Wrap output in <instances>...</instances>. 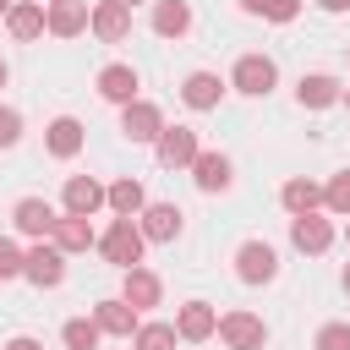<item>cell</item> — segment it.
Segmentation results:
<instances>
[{"mask_svg": "<svg viewBox=\"0 0 350 350\" xmlns=\"http://www.w3.org/2000/svg\"><path fill=\"white\" fill-rule=\"evenodd\" d=\"M120 131H126L131 142H159V131H164V115H159L148 98H131V104H120Z\"/></svg>", "mask_w": 350, "mask_h": 350, "instance_id": "cell-4", "label": "cell"}, {"mask_svg": "<svg viewBox=\"0 0 350 350\" xmlns=\"http://www.w3.org/2000/svg\"><path fill=\"white\" fill-rule=\"evenodd\" d=\"M126 5H137V0H126Z\"/></svg>", "mask_w": 350, "mask_h": 350, "instance_id": "cell-41", "label": "cell"}, {"mask_svg": "<svg viewBox=\"0 0 350 350\" xmlns=\"http://www.w3.org/2000/svg\"><path fill=\"white\" fill-rule=\"evenodd\" d=\"M109 208H115V219H137V213L148 208V197H142V180L120 175V180L109 186Z\"/></svg>", "mask_w": 350, "mask_h": 350, "instance_id": "cell-23", "label": "cell"}, {"mask_svg": "<svg viewBox=\"0 0 350 350\" xmlns=\"http://www.w3.org/2000/svg\"><path fill=\"white\" fill-rule=\"evenodd\" d=\"M120 295L142 312V306H159L164 284H159V273H148V268H126V290H120Z\"/></svg>", "mask_w": 350, "mask_h": 350, "instance_id": "cell-22", "label": "cell"}, {"mask_svg": "<svg viewBox=\"0 0 350 350\" xmlns=\"http://www.w3.org/2000/svg\"><path fill=\"white\" fill-rule=\"evenodd\" d=\"M93 317H98V328H104V334H120V339H131V334H137V306H131L126 295H120V301H98V312H93Z\"/></svg>", "mask_w": 350, "mask_h": 350, "instance_id": "cell-18", "label": "cell"}, {"mask_svg": "<svg viewBox=\"0 0 350 350\" xmlns=\"http://www.w3.org/2000/svg\"><path fill=\"white\" fill-rule=\"evenodd\" d=\"M279 202H284L290 213H317V202H323V186H317V180H306V175H295V180H284Z\"/></svg>", "mask_w": 350, "mask_h": 350, "instance_id": "cell-24", "label": "cell"}, {"mask_svg": "<svg viewBox=\"0 0 350 350\" xmlns=\"http://www.w3.org/2000/svg\"><path fill=\"white\" fill-rule=\"evenodd\" d=\"M142 246H148V235H142L137 219H115V224L104 230V241H98L104 262H115V268H137V262H142Z\"/></svg>", "mask_w": 350, "mask_h": 350, "instance_id": "cell-1", "label": "cell"}, {"mask_svg": "<svg viewBox=\"0 0 350 350\" xmlns=\"http://www.w3.org/2000/svg\"><path fill=\"white\" fill-rule=\"evenodd\" d=\"M49 153L55 159H77L82 153V120H71V115H60V120H49Z\"/></svg>", "mask_w": 350, "mask_h": 350, "instance_id": "cell-21", "label": "cell"}, {"mask_svg": "<svg viewBox=\"0 0 350 350\" xmlns=\"http://www.w3.org/2000/svg\"><path fill=\"white\" fill-rule=\"evenodd\" d=\"M191 180H197V191H224L230 186V159L224 153H197L191 159Z\"/></svg>", "mask_w": 350, "mask_h": 350, "instance_id": "cell-17", "label": "cell"}, {"mask_svg": "<svg viewBox=\"0 0 350 350\" xmlns=\"http://www.w3.org/2000/svg\"><path fill=\"white\" fill-rule=\"evenodd\" d=\"M11 5H16V0H0V16H5V11H11Z\"/></svg>", "mask_w": 350, "mask_h": 350, "instance_id": "cell-37", "label": "cell"}, {"mask_svg": "<svg viewBox=\"0 0 350 350\" xmlns=\"http://www.w3.org/2000/svg\"><path fill=\"white\" fill-rule=\"evenodd\" d=\"M290 241H295L306 257H317V252H328V246H334V224H328V219H317V213H295V219H290Z\"/></svg>", "mask_w": 350, "mask_h": 350, "instance_id": "cell-9", "label": "cell"}, {"mask_svg": "<svg viewBox=\"0 0 350 350\" xmlns=\"http://www.w3.org/2000/svg\"><path fill=\"white\" fill-rule=\"evenodd\" d=\"M88 27H93V33L104 38V44H120V38L131 33V5H126V0H98V5H93V22H88Z\"/></svg>", "mask_w": 350, "mask_h": 350, "instance_id": "cell-8", "label": "cell"}, {"mask_svg": "<svg viewBox=\"0 0 350 350\" xmlns=\"http://www.w3.org/2000/svg\"><path fill=\"white\" fill-rule=\"evenodd\" d=\"M345 246H350V219H345Z\"/></svg>", "mask_w": 350, "mask_h": 350, "instance_id": "cell-39", "label": "cell"}, {"mask_svg": "<svg viewBox=\"0 0 350 350\" xmlns=\"http://www.w3.org/2000/svg\"><path fill=\"white\" fill-rule=\"evenodd\" d=\"M142 235L148 241H175L180 235V208L175 202H148L142 208Z\"/></svg>", "mask_w": 350, "mask_h": 350, "instance_id": "cell-16", "label": "cell"}, {"mask_svg": "<svg viewBox=\"0 0 350 350\" xmlns=\"http://www.w3.org/2000/svg\"><path fill=\"white\" fill-rule=\"evenodd\" d=\"M345 290H350V262H345Z\"/></svg>", "mask_w": 350, "mask_h": 350, "instance_id": "cell-38", "label": "cell"}, {"mask_svg": "<svg viewBox=\"0 0 350 350\" xmlns=\"http://www.w3.org/2000/svg\"><path fill=\"white\" fill-rule=\"evenodd\" d=\"M88 22H93V11L82 0H49V33L55 38H77Z\"/></svg>", "mask_w": 350, "mask_h": 350, "instance_id": "cell-13", "label": "cell"}, {"mask_svg": "<svg viewBox=\"0 0 350 350\" xmlns=\"http://www.w3.org/2000/svg\"><path fill=\"white\" fill-rule=\"evenodd\" d=\"M317 5H323V11H345L350 0H317Z\"/></svg>", "mask_w": 350, "mask_h": 350, "instance_id": "cell-35", "label": "cell"}, {"mask_svg": "<svg viewBox=\"0 0 350 350\" xmlns=\"http://www.w3.org/2000/svg\"><path fill=\"white\" fill-rule=\"evenodd\" d=\"M323 202H328L334 213H345V219H350V170H339V175L323 186Z\"/></svg>", "mask_w": 350, "mask_h": 350, "instance_id": "cell-30", "label": "cell"}, {"mask_svg": "<svg viewBox=\"0 0 350 350\" xmlns=\"http://www.w3.org/2000/svg\"><path fill=\"white\" fill-rule=\"evenodd\" d=\"M180 98H186L191 109H219V98H224V82H219L213 71H191V77L180 82Z\"/></svg>", "mask_w": 350, "mask_h": 350, "instance_id": "cell-15", "label": "cell"}, {"mask_svg": "<svg viewBox=\"0 0 350 350\" xmlns=\"http://www.w3.org/2000/svg\"><path fill=\"white\" fill-rule=\"evenodd\" d=\"M22 268H27V252H16V241L0 235V279H16Z\"/></svg>", "mask_w": 350, "mask_h": 350, "instance_id": "cell-31", "label": "cell"}, {"mask_svg": "<svg viewBox=\"0 0 350 350\" xmlns=\"http://www.w3.org/2000/svg\"><path fill=\"white\" fill-rule=\"evenodd\" d=\"M175 328L170 323H137V350H175Z\"/></svg>", "mask_w": 350, "mask_h": 350, "instance_id": "cell-28", "label": "cell"}, {"mask_svg": "<svg viewBox=\"0 0 350 350\" xmlns=\"http://www.w3.org/2000/svg\"><path fill=\"white\" fill-rule=\"evenodd\" d=\"M98 93H104L109 104H131V98H137V71H131V66H104V71H98Z\"/></svg>", "mask_w": 350, "mask_h": 350, "instance_id": "cell-20", "label": "cell"}, {"mask_svg": "<svg viewBox=\"0 0 350 350\" xmlns=\"http://www.w3.org/2000/svg\"><path fill=\"white\" fill-rule=\"evenodd\" d=\"M49 241H55L60 252H88V246H93V224H88L82 213H66V219L55 224V235H49Z\"/></svg>", "mask_w": 350, "mask_h": 350, "instance_id": "cell-25", "label": "cell"}, {"mask_svg": "<svg viewBox=\"0 0 350 350\" xmlns=\"http://www.w3.org/2000/svg\"><path fill=\"white\" fill-rule=\"evenodd\" d=\"M11 219H16V230H22V235H38V241H49V235H55V224H60V219H55V208H49L44 197H22Z\"/></svg>", "mask_w": 350, "mask_h": 350, "instance_id": "cell-11", "label": "cell"}, {"mask_svg": "<svg viewBox=\"0 0 350 350\" xmlns=\"http://www.w3.org/2000/svg\"><path fill=\"white\" fill-rule=\"evenodd\" d=\"M175 334H180V339H191V345L213 339V334H219L213 306H208V301H186V306H180V317H175Z\"/></svg>", "mask_w": 350, "mask_h": 350, "instance_id": "cell-12", "label": "cell"}, {"mask_svg": "<svg viewBox=\"0 0 350 350\" xmlns=\"http://www.w3.org/2000/svg\"><path fill=\"white\" fill-rule=\"evenodd\" d=\"M235 273H241L246 284H268V279L279 273V257H273V246H268V241H246V246L235 252Z\"/></svg>", "mask_w": 350, "mask_h": 350, "instance_id": "cell-6", "label": "cell"}, {"mask_svg": "<svg viewBox=\"0 0 350 350\" xmlns=\"http://www.w3.org/2000/svg\"><path fill=\"white\" fill-rule=\"evenodd\" d=\"M273 82H279V66H273L268 55H241V60H235V88H241V93L262 98Z\"/></svg>", "mask_w": 350, "mask_h": 350, "instance_id": "cell-7", "label": "cell"}, {"mask_svg": "<svg viewBox=\"0 0 350 350\" xmlns=\"http://www.w3.org/2000/svg\"><path fill=\"white\" fill-rule=\"evenodd\" d=\"M5 27H11V38H22V44H27V38H38V33L49 27V11H44V5H33V0H16V5L5 11Z\"/></svg>", "mask_w": 350, "mask_h": 350, "instance_id": "cell-14", "label": "cell"}, {"mask_svg": "<svg viewBox=\"0 0 350 350\" xmlns=\"http://www.w3.org/2000/svg\"><path fill=\"white\" fill-rule=\"evenodd\" d=\"M22 273H27L38 290H55V284L66 279V252H60L55 241H38V246L27 252V268H22Z\"/></svg>", "mask_w": 350, "mask_h": 350, "instance_id": "cell-2", "label": "cell"}, {"mask_svg": "<svg viewBox=\"0 0 350 350\" xmlns=\"http://www.w3.org/2000/svg\"><path fill=\"white\" fill-rule=\"evenodd\" d=\"M295 93H301V104H306V109H328L334 98H345V93H339V82H334V77H323V71H317V77H301V88H295Z\"/></svg>", "mask_w": 350, "mask_h": 350, "instance_id": "cell-26", "label": "cell"}, {"mask_svg": "<svg viewBox=\"0 0 350 350\" xmlns=\"http://www.w3.org/2000/svg\"><path fill=\"white\" fill-rule=\"evenodd\" d=\"M16 137H22V115H16V109H5V104H0V148H11V142H16Z\"/></svg>", "mask_w": 350, "mask_h": 350, "instance_id": "cell-33", "label": "cell"}, {"mask_svg": "<svg viewBox=\"0 0 350 350\" xmlns=\"http://www.w3.org/2000/svg\"><path fill=\"white\" fill-rule=\"evenodd\" d=\"M252 16H268V22H295V11H301V0H241Z\"/></svg>", "mask_w": 350, "mask_h": 350, "instance_id": "cell-29", "label": "cell"}, {"mask_svg": "<svg viewBox=\"0 0 350 350\" xmlns=\"http://www.w3.org/2000/svg\"><path fill=\"white\" fill-rule=\"evenodd\" d=\"M98 334H104V328H98V317H71V323L60 328L66 350H93V345H98Z\"/></svg>", "mask_w": 350, "mask_h": 350, "instance_id": "cell-27", "label": "cell"}, {"mask_svg": "<svg viewBox=\"0 0 350 350\" xmlns=\"http://www.w3.org/2000/svg\"><path fill=\"white\" fill-rule=\"evenodd\" d=\"M104 202H109V191H104L93 175H71V180H66V213H82V219H93Z\"/></svg>", "mask_w": 350, "mask_h": 350, "instance_id": "cell-10", "label": "cell"}, {"mask_svg": "<svg viewBox=\"0 0 350 350\" xmlns=\"http://www.w3.org/2000/svg\"><path fill=\"white\" fill-rule=\"evenodd\" d=\"M5 77H11V66H5V60H0V88H5Z\"/></svg>", "mask_w": 350, "mask_h": 350, "instance_id": "cell-36", "label": "cell"}, {"mask_svg": "<svg viewBox=\"0 0 350 350\" xmlns=\"http://www.w3.org/2000/svg\"><path fill=\"white\" fill-rule=\"evenodd\" d=\"M153 148H159V164H170V170H186V164H191V159L202 153V148H197V131H191V126H164Z\"/></svg>", "mask_w": 350, "mask_h": 350, "instance_id": "cell-5", "label": "cell"}, {"mask_svg": "<svg viewBox=\"0 0 350 350\" xmlns=\"http://www.w3.org/2000/svg\"><path fill=\"white\" fill-rule=\"evenodd\" d=\"M317 350H350V323H328V328H317Z\"/></svg>", "mask_w": 350, "mask_h": 350, "instance_id": "cell-32", "label": "cell"}, {"mask_svg": "<svg viewBox=\"0 0 350 350\" xmlns=\"http://www.w3.org/2000/svg\"><path fill=\"white\" fill-rule=\"evenodd\" d=\"M186 27H191V5L186 0H159L153 5V33L159 38H180Z\"/></svg>", "mask_w": 350, "mask_h": 350, "instance_id": "cell-19", "label": "cell"}, {"mask_svg": "<svg viewBox=\"0 0 350 350\" xmlns=\"http://www.w3.org/2000/svg\"><path fill=\"white\" fill-rule=\"evenodd\" d=\"M345 104H350V88H345Z\"/></svg>", "mask_w": 350, "mask_h": 350, "instance_id": "cell-40", "label": "cell"}, {"mask_svg": "<svg viewBox=\"0 0 350 350\" xmlns=\"http://www.w3.org/2000/svg\"><path fill=\"white\" fill-rule=\"evenodd\" d=\"M0 350H44V345H38V339H27V334H22V339H11V345H0Z\"/></svg>", "mask_w": 350, "mask_h": 350, "instance_id": "cell-34", "label": "cell"}, {"mask_svg": "<svg viewBox=\"0 0 350 350\" xmlns=\"http://www.w3.org/2000/svg\"><path fill=\"white\" fill-rule=\"evenodd\" d=\"M219 339H224L230 350H262L268 328H262V317H252V312H224V317H219Z\"/></svg>", "mask_w": 350, "mask_h": 350, "instance_id": "cell-3", "label": "cell"}]
</instances>
